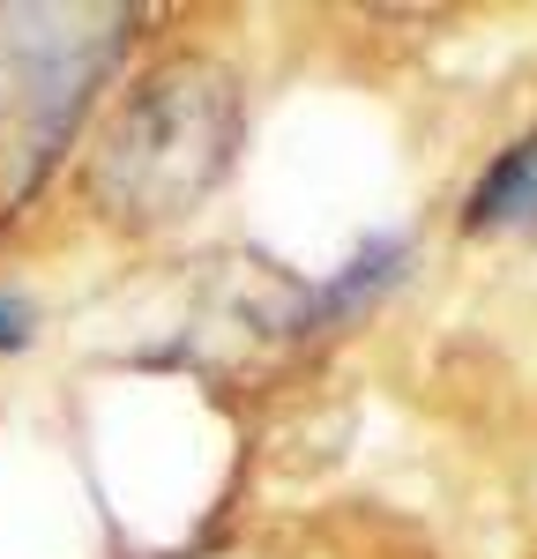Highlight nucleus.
<instances>
[{
  "instance_id": "obj_2",
  "label": "nucleus",
  "mask_w": 537,
  "mask_h": 559,
  "mask_svg": "<svg viewBox=\"0 0 537 559\" xmlns=\"http://www.w3.org/2000/svg\"><path fill=\"white\" fill-rule=\"evenodd\" d=\"M31 344V306L15 292H0V350H23Z\"/></svg>"
},
{
  "instance_id": "obj_1",
  "label": "nucleus",
  "mask_w": 537,
  "mask_h": 559,
  "mask_svg": "<svg viewBox=\"0 0 537 559\" xmlns=\"http://www.w3.org/2000/svg\"><path fill=\"white\" fill-rule=\"evenodd\" d=\"M470 224H537V142L508 150V157L478 179Z\"/></svg>"
}]
</instances>
